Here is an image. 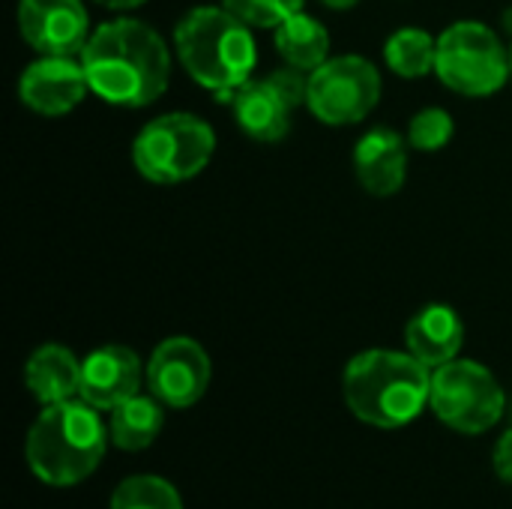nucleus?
<instances>
[{"label": "nucleus", "mask_w": 512, "mask_h": 509, "mask_svg": "<svg viewBox=\"0 0 512 509\" xmlns=\"http://www.w3.org/2000/svg\"><path fill=\"white\" fill-rule=\"evenodd\" d=\"M462 342H465L462 318L456 309H450L444 303H432V306L420 309L405 327L408 351L429 369H438V366L456 360L462 351Z\"/></svg>", "instance_id": "nucleus-15"}, {"label": "nucleus", "mask_w": 512, "mask_h": 509, "mask_svg": "<svg viewBox=\"0 0 512 509\" xmlns=\"http://www.w3.org/2000/svg\"><path fill=\"white\" fill-rule=\"evenodd\" d=\"M111 509H183V501L168 480L153 474H138L114 489Z\"/></svg>", "instance_id": "nucleus-20"}, {"label": "nucleus", "mask_w": 512, "mask_h": 509, "mask_svg": "<svg viewBox=\"0 0 512 509\" xmlns=\"http://www.w3.org/2000/svg\"><path fill=\"white\" fill-rule=\"evenodd\" d=\"M249 27H279L285 18L303 9V0H222Z\"/></svg>", "instance_id": "nucleus-22"}, {"label": "nucleus", "mask_w": 512, "mask_h": 509, "mask_svg": "<svg viewBox=\"0 0 512 509\" xmlns=\"http://www.w3.org/2000/svg\"><path fill=\"white\" fill-rule=\"evenodd\" d=\"M381 99V72L360 54H339L309 72V111L327 126L366 120Z\"/></svg>", "instance_id": "nucleus-8"}, {"label": "nucleus", "mask_w": 512, "mask_h": 509, "mask_svg": "<svg viewBox=\"0 0 512 509\" xmlns=\"http://www.w3.org/2000/svg\"><path fill=\"white\" fill-rule=\"evenodd\" d=\"M306 93H309V72L285 66L264 78L246 81L228 105L234 111L237 126L249 138L276 144L291 132V117L306 102Z\"/></svg>", "instance_id": "nucleus-9"}, {"label": "nucleus", "mask_w": 512, "mask_h": 509, "mask_svg": "<svg viewBox=\"0 0 512 509\" xmlns=\"http://www.w3.org/2000/svg\"><path fill=\"white\" fill-rule=\"evenodd\" d=\"M210 357L189 336L156 345L147 363V387L165 408H192L210 387Z\"/></svg>", "instance_id": "nucleus-10"}, {"label": "nucleus", "mask_w": 512, "mask_h": 509, "mask_svg": "<svg viewBox=\"0 0 512 509\" xmlns=\"http://www.w3.org/2000/svg\"><path fill=\"white\" fill-rule=\"evenodd\" d=\"M453 117L450 111L444 108H423L411 117V126H408V141L411 147L423 150V153H435L441 147L450 144L453 138Z\"/></svg>", "instance_id": "nucleus-21"}, {"label": "nucleus", "mask_w": 512, "mask_h": 509, "mask_svg": "<svg viewBox=\"0 0 512 509\" xmlns=\"http://www.w3.org/2000/svg\"><path fill=\"white\" fill-rule=\"evenodd\" d=\"M93 3H99V6H105V9L126 12V9H138V6H141V3H147V0H93Z\"/></svg>", "instance_id": "nucleus-24"}, {"label": "nucleus", "mask_w": 512, "mask_h": 509, "mask_svg": "<svg viewBox=\"0 0 512 509\" xmlns=\"http://www.w3.org/2000/svg\"><path fill=\"white\" fill-rule=\"evenodd\" d=\"M108 429L99 420V408L81 396L57 405H45L33 420L24 456L30 471L48 486H75L87 480L105 456Z\"/></svg>", "instance_id": "nucleus-4"}, {"label": "nucleus", "mask_w": 512, "mask_h": 509, "mask_svg": "<svg viewBox=\"0 0 512 509\" xmlns=\"http://www.w3.org/2000/svg\"><path fill=\"white\" fill-rule=\"evenodd\" d=\"M24 384L42 405L69 402L81 390V360L63 345H42L24 363Z\"/></svg>", "instance_id": "nucleus-16"}, {"label": "nucleus", "mask_w": 512, "mask_h": 509, "mask_svg": "<svg viewBox=\"0 0 512 509\" xmlns=\"http://www.w3.org/2000/svg\"><path fill=\"white\" fill-rule=\"evenodd\" d=\"M276 51L279 57L303 72H315L321 63L330 60V33L327 27L312 18L309 12H294L291 18H285L276 33H273Z\"/></svg>", "instance_id": "nucleus-17"}, {"label": "nucleus", "mask_w": 512, "mask_h": 509, "mask_svg": "<svg viewBox=\"0 0 512 509\" xmlns=\"http://www.w3.org/2000/svg\"><path fill=\"white\" fill-rule=\"evenodd\" d=\"M81 63L90 93L117 108L153 105L171 81V51L165 39L138 18L99 24L81 51Z\"/></svg>", "instance_id": "nucleus-1"}, {"label": "nucleus", "mask_w": 512, "mask_h": 509, "mask_svg": "<svg viewBox=\"0 0 512 509\" xmlns=\"http://www.w3.org/2000/svg\"><path fill=\"white\" fill-rule=\"evenodd\" d=\"M324 6H330V9H351V6H357L360 0H321Z\"/></svg>", "instance_id": "nucleus-25"}, {"label": "nucleus", "mask_w": 512, "mask_h": 509, "mask_svg": "<svg viewBox=\"0 0 512 509\" xmlns=\"http://www.w3.org/2000/svg\"><path fill=\"white\" fill-rule=\"evenodd\" d=\"M90 93V81L84 72L81 57L69 54H42L33 60L21 78H18V99L45 117L69 114L81 105V99Z\"/></svg>", "instance_id": "nucleus-12"}, {"label": "nucleus", "mask_w": 512, "mask_h": 509, "mask_svg": "<svg viewBox=\"0 0 512 509\" xmlns=\"http://www.w3.org/2000/svg\"><path fill=\"white\" fill-rule=\"evenodd\" d=\"M216 153V135L207 120L171 111L153 117L132 141L135 171L159 186H174L198 177Z\"/></svg>", "instance_id": "nucleus-5"}, {"label": "nucleus", "mask_w": 512, "mask_h": 509, "mask_svg": "<svg viewBox=\"0 0 512 509\" xmlns=\"http://www.w3.org/2000/svg\"><path fill=\"white\" fill-rule=\"evenodd\" d=\"M435 72L462 96H492L510 78V48L483 21H456L438 36Z\"/></svg>", "instance_id": "nucleus-6"}, {"label": "nucleus", "mask_w": 512, "mask_h": 509, "mask_svg": "<svg viewBox=\"0 0 512 509\" xmlns=\"http://www.w3.org/2000/svg\"><path fill=\"white\" fill-rule=\"evenodd\" d=\"M495 474L504 483H512V429L501 435V441L495 447Z\"/></svg>", "instance_id": "nucleus-23"}, {"label": "nucleus", "mask_w": 512, "mask_h": 509, "mask_svg": "<svg viewBox=\"0 0 512 509\" xmlns=\"http://www.w3.org/2000/svg\"><path fill=\"white\" fill-rule=\"evenodd\" d=\"M342 390L357 420L375 429H402L429 405L432 375L411 351L372 348L345 366Z\"/></svg>", "instance_id": "nucleus-2"}, {"label": "nucleus", "mask_w": 512, "mask_h": 509, "mask_svg": "<svg viewBox=\"0 0 512 509\" xmlns=\"http://www.w3.org/2000/svg\"><path fill=\"white\" fill-rule=\"evenodd\" d=\"M174 48L183 69L219 102H231L234 93L252 81L258 51L255 36L243 18L228 6H198L174 27Z\"/></svg>", "instance_id": "nucleus-3"}, {"label": "nucleus", "mask_w": 512, "mask_h": 509, "mask_svg": "<svg viewBox=\"0 0 512 509\" xmlns=\"http://www.w3.org/2000/svg\"><path fill=\"white\" fill-rule=\"evenodd\" d=\"M354 174L360 186L375 198H390L405 186L408 177V147L390 126L369 129L354 147Z\"/></svg>", "instance_id": "nucleus-14"}, {"label": "nucleus", "mask_w": 512, "mask_h": 509, "mask_svg": "<svg viewBox=\"0 0 512 509\" xmlns=\"http://www.w3.org/2000/svg\"><path fill=\"white\" fill-rule=\"evenodd\" d=\"M18 30L39 54L81 57L90 39V15L81 0H18Z\"/></svg>", "instance_id": "nucleus-11"}, {"label": "nucleus", "mask_w": 512, "mask_h": 509, "mask_svg": "<svg viewBox=\"0 0 512 509\" xmlns=\"http://www.w3.org/2000/svg\"><path fill=\"white\" fill-rule=\"evenodd\" d=\"M165 405L150 393V396H132L123 405H117L111 411V423H108V435L111 444L126 450V453H141L147 450L156 435L162 432L165 423Z\"/></svg>", "instance_id": "nucleus-18"}, {"label": "nucleus", "mask_w": 512, "mask_h": 509, "mask_svg": "<svg viewBox=\"0 0 512 509\" xmlns=\"http://www.w3.org/2000/svg\"><path fill=\"white\" fill-rule=\"evenodd\" d=\"M510 78H512V45H510Z\"/></svg>", "instance_id": "nucleus-26"}, {"label": "nucleus", "mask_w": 512, "mask_h": 509, "mask_svg": "<svg viewBox=\"0 0 512 509\" xmlns=\"http://www.w3.org/2000/svg\"><path fill=\"white\" fill-rule=\"evenodd\" d=\"M387 66L402 78H423L435 69L438 39L420 27H399L384 45Z\"/></svg>", "instance_id": "nucleus-19"}, {"label": "nucleus", "mask_w": 512, "mask_h": 509, "mask_svg": "<svg viewBox=\"0 0 512 509\" xmlns=\"http://www.w3.org/2000/svg\"><path fill=\"white\" fill-rule=\"evenodd\" d=\"M429 405L444 426L462 435H480L501 420L507 396L483 363L456 357L435 369Z\"/></svg>", "instance_id": "nucleus-7"}, {"label": "nucleus", "mask_w": 512, "mask_h": 509, "mask_svg": "<svg viewBox=\"0 0 512 509\" xmlns=\"http://www.w3.org/2000/svg\"><path fill=\"white\" fill-rule=\"evenodd\" d=\"M141 378H147V372L141 369V360L132 348L102 345L81 360L78 396L99 411H114L126 399L138 396Z\"/></svg>", "instance_id": "nucleus-13"}]
</instances>
